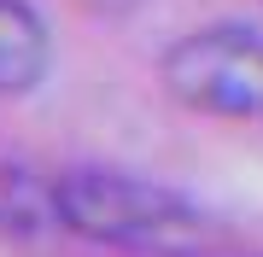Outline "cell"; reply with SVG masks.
<instances>
[{"label":"cell","mask_w":263,"mask_h":257,"mask_svg":"<svg viewBox=\"0 0 263 257\" xmlns=\"http://www.w3.org/2000/svg\"><path fill=\"white\" fill-rule=\"evenodd\" d=\"M59 181V228L94 246L141 257H199L216 246V216L187 193L123 170H65Z\"/></svg>","instance_id":"6da1fadb"},{"label":"cell","mask_w":263,"mask_h":257,"mask_svg":"<svg viewBox=\"0 0 263 257\" xmlns=\"http://www.w3.org/2000/svg\"><path fill=\"white\" fill-rule=\"evenodd\" d=\"M164 94L205 117H263V29L205 24L187 29L158 65Z\"/></svg>","instance_id":"7a4b0ae2"},{"label":"cell","mask_w":263,"mask_h":257,"mask_svg":"<svg viewBox=\"0 0 263 257\" xmlns=\"http://www.w3.org/2000/svg\"><path fill=\"white\" fill-rule=\"evenodd\" d=\"M53 65V35L29 0H0V100L29 94Z\"/></svg>","instance_id":"3957f363"},{"label":"cell","mask_w":263,"mask_h":257,"mask_svg":"<svg viewBox=\"0 0 263 257\" xmlns=\"http://www.w3.org/2000/svg\"><path fill=\"white\" fill-rule=\"evenodd\" d=\"M59 228V181L0 158V240H41Z\"/></svg>","instance_id":"277c9868"}]
</instances>
